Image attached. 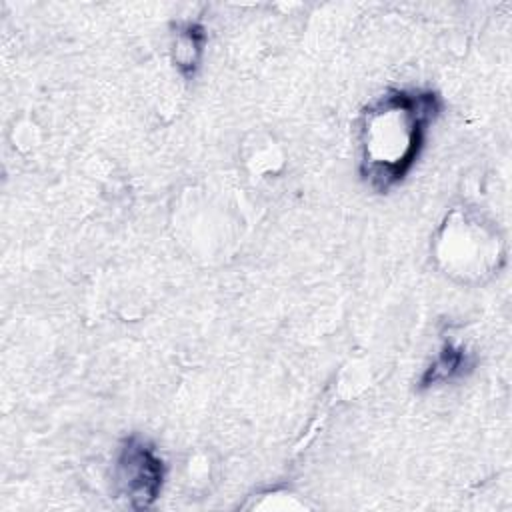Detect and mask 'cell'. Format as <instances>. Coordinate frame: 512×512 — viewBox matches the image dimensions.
<instances>
[{
	"label": "cell",
	"instance_id": "cell-5",
	"mask_svg": "<svg viewBox=\"0 0 512 512\" xmlns=\"http://www.w3.org/2000/svg\"><path fill=\"white\" fill-rule=\"evenodd\" d=\"M476 368V356L464 344L446 340L418 378V390H430L466 378Z\"/></svg>",
	"mask_w": 512,
	"mask_h": 512
},
{
	"label": "cell",
	"instance_id": "cell-4",
	"mask_svg": "<svg viewBox=\"0 0 512 512\" xmlns=\"http://www.w3.org/2000/svg\"><path fill=\"white\" fill-rule=\"evenodd\" d=\"M208 46V30L200 20H180L172 24L170 60L178 74L192 80L204 60Z\"/></svg>",
	"mask_w": 512,
	"mask_h": 512
},
{
	"label": "cell",
	"instance_id": "cell-1",
	"mask_svg": "<svg viewBox=\"0 0 512 512\" xmlns=\"http://www.w3.org/2000/svg\"><path fill=\"white\" fill-rule=\"evenodd\" d=\"M444 106L438 90L390 86L360 110L358 176L366 188L388 194L408 178Z\"/></svg>",
	"mask_w": 512,
	"mask_h": 512
},
{
	"label": "cell",
	"instance_id": "cell-3",
	"mask_svg": "<svg viewBox=\"0 0 512 512\" xmlns=\"http://www.w3.org/2000/svg\"><path fill=\"white\" fill-rule=\"evenodd\" d=\"M166 472L164 458L148 438L128 434L120 440L112 476L118 496L132 510H148L156 504L166 482Z\"/></svg>",
	"mask_w": 512,
	"mask_h": 512
},
{
	"label": "cell",
	"instance_id": "cell-2",
	"mask_svg": "<svg viewBox=\"0 0 512 512\" xmlns=\"http://www.w3.org/2000/svg\"><path fill=\"white\" fill-rule=\"evenodd\" d=\"M440 270L460 284H482L506 262L504 236L484 214L452 208L438 226L432 242Z\"/></svg>",
	"mask_w": 512,
	"mask_h": 512
}]
</instances>
